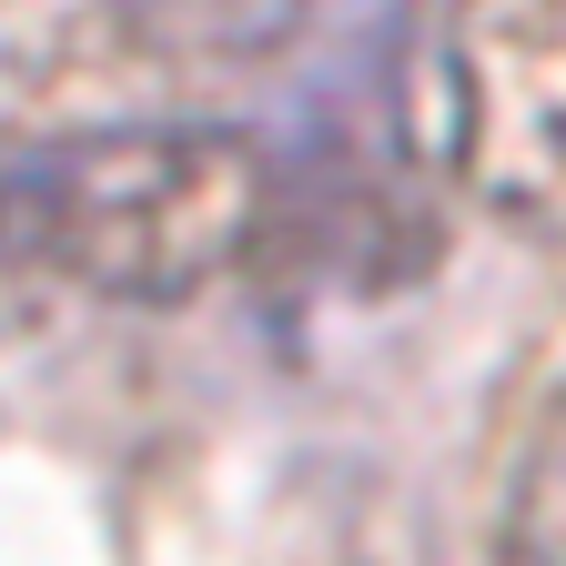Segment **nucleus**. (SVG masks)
I'll return each instance as SVG.
<instances>
[{
    "instance_id": "nucleus-3",
    "label": "nucleus",
    "mask_w": 566,
    "mask_h": 566,
    "mask_svg": "<svg viewBox=\"0 0 566 566\" xmlns=\"http://www.w3.org/2000/svg\"><path fill=\"white\" fill-rule=\"evenodd\" d=\"M495 546L516 566H566V385L536 405L526 446L506 465V516H495Z\"/></svg>"
},
{
    "instance_id": "nucleus-1",
    "label": "nucleus",
    "mask_w": 566,
    "mask_h": 566,
    "mask_svg": "<svg viewBox=\"0 0 566 566\" xmlns=\"http://www.w3.org/2000/svg\"><path fill=\"white\" fill-rule=\"evenodd\" d=\"M283 212V153L263 122H92L11 142V263L92 304L172 314L223 273H263Z\"/></svg>"
},
{
    "instance_id": "nucleus-2",
    "label": "nucleus",
    "mask_w": 566,
    "mask_h": 566,
    "mask_svg": "<svg viewBox=\"0 0 566 566\" xmlns=\"http://www.w3.org/2000/svg\"><path fill=\"white\" fill-rule=\"evenodd\" d=\"M405 82L446 182L516 233H566V0L405 11Z\"/></svg>"
}]
</instances>
